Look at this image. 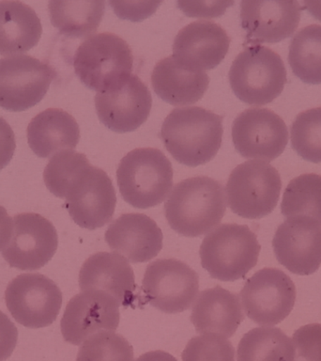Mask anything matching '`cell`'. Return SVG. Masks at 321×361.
Returning <instances> with one entry per match:
<instances>
[{
    "instance_id": "60d3db41",
    "label": "cell",
    "mask_w": 321,
    "mask_h": 361,
    "mask_svg": "<svg viewBox=\"0 0 321 361\" xmlns=\"http://www.w3.org/2000/svg\"><path fill=\"white\" fill-rule=\"evenodd\" d=\"M304 7L313 17L321 21V2H303Z\"/></svg>"
},
{
    "instance_id": "4dcf8cb0",
    "label": "cell",
    "mask_w": 321,
    "mask_h": 361,
    "mask_svg": "<svg viewBox=\"0 0 321 361\" xmlns=\"http://www.w3.org/2000/svg\"><path fill=\"white\" fill-rule=\"evenodd\" d=\"M134 348L123 336L100 331L84 341L76 361H134Z\"/></svg>"
},
{
    "instance_id": "7a4b0ae2",
    "label": "cell",
    "mask_w": 321,
    "mask_h": 361,
    "mask_svg": "<svg viewBox=\"0 0 321 361\" xmlns=\"http://www.w3.org/2000/svg\"><path fill=\"white\" fill-rule=\"evenodd\" d=\"M227 211L222 183L196 176L177 183L165 203V216L172 230L180 235L199 237L221 223Z\"/></svg>"
},
{
    "instance_id": "836d02e7",
    "label": "cell",
    "mask_w": 321,
    "mask_h": 361,
    "mask_svg": "<svg viewBox=\"0 0 321 361\" xmlns=\"http://www.w3.org/2000/svg\"><path fill=\"white\" fill-rule=\"evenodd\" d=\"M294 361H321V324L296 330L292 337Z\"/></svg>"
},
{
    "instance_id": "30bf717a",
    "label": "cell",
    "mask_w": 321,
    "mask_h": 361,
    "mask_svg": "<svg viewBox=\"0 0 321 361\" xmlns=\"http://www.w3.org/2000/svg\"><path fill=\"white\" fill-rule=\"evenodd\" d=\"M292 279L277 268H263L253 274L239 293L242 307L260 326H275L292 312L296 301Z\"/></svg>"
},
{
    "instance_id": "e575fe53",
    "label": "cell",
    "mask_w": 321,
    "mask_h": 361,
    "mask_svg": "<svg viewBox=\"0 0 321 361\" xmlns=\"http://www.w3.org/2000/svg\"><path fill=\"white\" fill-rule=\"evenodd\" d=\"M113 10L121 19L134 22L142 21L155 13L160 2H115L110 1Z\"/></svg>"
},
{
    "instance_id": "603a6c76",
    "label": "cell",
    "mask_w": 321,
    "mask_h": 361,
    "mask_svg": "<svg viewBox=\"0 0 321 361\" xmlns=\"http://www.w3.org/2000/svg\"><path fill=\"white\" fill-rule=\"evenodd\" d=\"M155 93L172 106H189L201 100L210 85L204 71L191 69L173 56L158 62L151 73Z\"/></svg>"
},
{
    "instance_id": "cb8c5ba5",
    "label": "cell",
    "mask_w": 321,
    "mask_h": 361,
    "mask_svg": "<svg viewBox=\"0 0 321 361\" xmlns=\"http://www.w3.org/2000/svg\"><path fill=\"white\" fill-rule=\"evenodd\" d=\"M80 140L77 121L61 109H48L27 126L28 145L37 157L49 158L58 152L73 151Z\"/></svg>"
},
{
    "instance_id": "d590c367",
    "label": "cell",
    "mask_w": 321,
    "mask_h": 361,
    "mask_svg": "<svg viewBox=\"0 0 321 361\" xmlns=\"http://www.w3.org/2000/svg\"><path fill=\"white\" fill-rule=\"evenodd\" d=\"M233 2H177V6L187 16L190 17H218L225 13V10Z\"/></svg>"
},
{
    "instance_id": "ba28073f",
    "label": "cell",
    "mask_w": 321,
    "mask_h": 361,
    "mask_svg": "<svg viewBox=\"0 0 321 361\" xmlns=\"http://www.w3.org/2000/svg\"><path fill=\"white\" fill-rule=\"evenodd\" d=\"M145 302L165 313L190 309L199 290V276L185 262L159 259L146 267L142 281Z\"/></svg>"
},
{
    "instance_id": "277c9868",
    "label": "cell",
    "mask_w": 321,
    "mask_h": 361,
    "mask_svg": "<svg viewBox=\"0 0 321 361\" xmlns=\"http://www.w3.org/2000/svg\"><path fill=\"white\" fill-rule=\"evenodd\" d=\"M260 250L256 234L248 226L225 223L203 239L199 255L211 278L235 281L256 267Z\"/></svg>"
},
{
    "instance_id": "83f0119b",
    "label": "cell",
    "mask_w": 321,
    "mask_h": 361,
    "mask_svg": "<svg viewBox=\"0 0 321 361\" xmlns=\"http://www.w3.org/2000/svg\"><path fill=\"white\" fill-rule=\"evenodd\" d=\"M289 63L304 83L321 84V25H307L295 34L290 42Z\"/></svg>"
},
{
    "instance_id": "f35d334b",
    "label": "cell",
    "mask_w": 321,
    "mask_h": 361,
    "mask_svg": "<svg viewBox=\"0 0 321 361\" xmlns=\"http://www.w3.org/2000/svg\"><path fill=\"white\" fill-rule=\"evenodd\" d=\"M13 219L8 216L6 209L0 205V250H4L13 233Z\"/></svg>"
},
{
    "instance_id": "d6986e66",
    "label": "cell",
    "mask_w": 321,
    "mask_h": 361,
    "mask_svg": "<svg viewBox=\"0 0 321 361\" xmlns=\"http://www.w3.org/2000/svg\"><path fill=\"white\" fill-rule=\"evenodd\" d=\"M227 31L210 21H196L182 28L173 44V56L180 63L197 71L218 66L229 49Z\"/></svg>"
},
{
    "instance_id": "4fadbf2b",
    "label": "cell",
    "mask_w": 321,
    "mask_h": 361,
    "mask_svg": "<svg viewBox=\"0 0 321 361\" xmlns=\"http://www.w3.org/2000/svg\"><path fill=\"white\" fill-rule=\"evenodd\" d=\"M232 141L242 157L270 162L283 154L289 131L280 116L256 107L244 110L234 120Z\"/></svg>"
},
{
    "instance_id": "f546056e",
    "label": "cell",
    "mask_w": 321,
    "mask_h": 361,
    "mask_svg": "<svg viewBox=\"0 0 321 361\" xmlns=\"http://www.w3.org/2000/svg\"><path fill=\"white\" fill-rule=\"evenodd\" d=\"M291 147L304 160L321 163V107L300 113L290 127Z\"/></svg>"
},
{
    "instance_id": "8fae6325",
    "label": "cell",
    "mask_w": 321,
    "mask_h": 361,
    "mask_svg": "<svg viewBox=\"0 0 321 361\" xmlns=\"http://www.w3.org/2000/svg\"><path fill=\"white\" fill-rule=\"evenodd\" d=\"M6 305L14 320L30 329L52 324L62 306L58 285L42 274H22L8 283Z\"/></svg>"
},
{
    "instance_id": "e0dca14e",
    "label": "cell",
    "mask_w": 321,
    "mask_h": 361,
    "mask_svg": "<svg viewBox=\"0 0 321 361\" xmlns=\"http://www.w3.org/2000/svg\"><path fill=\"white\" fill-rule=\"evenodd\" d=\"M279 264L296 275L308 276L321 264V223L306 216L287 219L272 240Z\"/></svg>"
},
{
    "instance_id": "44dd1931",
    "label": "cell",
    "mask_w": 321,
    "mask_h": 361,
    "mask_svg": "<svg viewBox=\"0 0 321 361\" xmlns=\"http://www.w3.org/2000/svg\"><path fill=\"white\" fill-rule=\"evenodd\" d=\"M109 247L132 264L151 261L163 248V233L144 214H124L109 226L104 235Z\"/></svg>"
},
{
    "instance_id": "3957f363",
    "label": "cell",
    "mask_w": 321,
    "mask_h": 361,
    "mask_svg": "<svg viewBox=\"0 0 321 361\" xmlns=\"http://www.w3.org/2000/svg\"><path fill=\"white\" fill-rule=\"evenodd\" d=\"M117 180L121 196L132 207H155L173 188V168L160 149H135L121 159Z\"/></svg>"
},
{
    "instance_id": "74e56055",
    "label": "cell",
    "mask_w": 321,
    "mask_h": 361,
    "mask_svg": "<svg viewBox=\"0 0 321 361\" xmlns=\"http://www.w3.org/2000/svg\"><path fill=\"white\" fill-rule=\"evenodd\" d=\"M16 149L15 135L10 124L0 117V171L13 159Z\"/></svg>"
},
{
    "instance_id": "5bb4252c",
    "label": "cell",
    "mask_w": 321,
    "mask_h": 361,
    "mask_svg": "<svg viewBox=\"0 0 321 361\" xmlns=\"http://www.w3.org/2000/svg\"><path fill=\"white\" fill-rule=\"evenodd\" d=\"M10 241L2 250L10 267L24 271L44 267L55 255L58 233L49 220L35 213L16 214Z\"/></svg>"
},
{
    "instance_id": "ac0fdd59",
    "label": "cell",
    "mask_w": 321,
    "mask_h": 361,
    "mask_svg": "<svg viewBox=\"0 0 321 361\" xmlns=\"http://www.w3.org/2000/svg\"><path fill=\"white\" fill-rule=\"evenodd\" d=\"M300 20L298 1L241 2V25L246 32L245 44H275L289 38L297 30Z\"/></svg>"
},
{
    "instance_id": "7c38bea8",
    "label": "cell",
    "mask_w": 321,
    "mask_h": 361,
    "mask_svg": "<svg viewBox=\"0 0 321 361\" xmlns=\"http://www.w3.org/2000/svg\"><path fill=\"white\" fill-rule=\"evenodd\" d=\"M56 73L49 64L27 55L0 59V107L21 112L44 98Z\"/></svg>"
},
{
    "instance_id": "9c48e42d",
    "label": "cell",
    "mask_w": 321,
    "mask_h": 361,
    "mask_svg": "<svg viewBox=\"0 0 321 361\" xmlns=\"http://www.w3.org/2000/svg\"><path fill=\"white\" fill-rule=\"evenodd\" d=\"M65 200V207L73 221L90 231L111 221L117 204L111 179L103 169L90 164L70 182Z\"/></svg>"
},
{
    "instance_id": "d6a6232c",
    "label": "cell",
    "mask_w": 321,
    "mask_h": 361,
    "mask_svg": "<svg viewBox=\"0 0 321 361\" xmlns=\"http://www.w3.org/2000/svg\"><path fill=\"white\" fill-rule=\"evenodd\" d=\"M182 357L183 361H235V349L222 336L202 334L188 341Z\"/></svg>"
},
{
    "instance_id": "5b68a950",
    "label": "cell",
    "mask_w": 321,
    "mask_h": 361,
    "mask_svg": "<svg viewBox=\"0 0 321 361\" xmlns=\"http://www.w3.org/2000/svg\"><path fill=\"white\" fill-rule=\"evenodd\" d=\"M75 75L89 90L103 92L132 75L134 56L114 33L95 34L84 39L73 59Z\"/></svg>"
},
{
    "instance_id": "f1b7e54d",
    "label": "cell",
    "mask_w": 321,
    "mask_h": 361,
    "mask_svg": "<svg viewBox=\"0 0 321 361\" xmlns=\"http://www.w3.org/2000/svg\"><path fill=\"white\" fill-rule=\"evenodd\" d=\"M284 216H306L321 223V175L306 173L290 180L281 203Z\"/></svg>"
},
{
    "instance_id": "8d00e7d4",
    "label": "cell",
    "mask_w": 321,
    "mask_h": 361,
    "mask_svg": "<svg viewBox=\"0 0 321 361\" xmlns=\"http://www.w3.org/2000/svg\"><path fill=\"white\" fill-rule=\"evenodd\" d=\"M18 340V330L11 319L0 310V361L10 357Z\"/></svg>"
},
{
    "instance_id": "484cf974",
    "label": "cell",
    "mask_w": 321,
    "mask_h": 361,
    "mask_svg": "<svg viewBox=\"0 0 321 361\" xmlns=\"http://www.w3.org/2000/svg\"><path fill=\"white\" fill-rule=\"evenodd\" d=\"M48 10L51 23L59 32L69 38H89L103 20L106 2L50 1Z\"/></svg>"
},
{
    "instance_id": "52a82bcc",
    "label": "cell",
    "mask_w": 321,
    "mask_h": 361,
    "mask_svg": "<svg viewBox=\"0 0 321 361\" xmlns=\"http://www.w3.org/2000/svg\"><path fill=\"white\" fill-rule=\"evenodd\" d=\"M282 180L268 162L250 160L237 166L228 178L225 192L231 211L248 219H259L275 210Z\"/></svg>"
},
{
    "instance_id": "8992f818",
    "label": "cell",
    "mask_w": 321,
    "mask_h": 361,
    "mask_svg": "<svg viewBox=\"0 0 321 361\" xmlns=\"http://www.w3.org/2000/svg\"><path fill=\"white\" fill-rule=\"evenodd\" d=\"M228 78L234 94L250 106L272 103L287 81L283 59L260 44L245 47L236 56Z\"/></svg>"
},
{
    "instance_id": "6da1fadb",
    "label": "cell",
    "mask_w": 321,
    "mask_h": 361,
    "mask_svg": "<svg viewBox=\"0 0 321 361\" xmlns=\"http://www.w3.org/2000/svg\"><path fill=\"white\" fill-rule=\"evenodd\" d=\"M222 120L203 107L175 109L163 121L160 137L175 160L194 168L216 157L224 134Z\"/></svg>"
},
{
    "instance_id": "d4e9b609",
    "label": "cell",
    "mask_w": 321,
    "mask_h": 361,
    "mask_svg": "<svg viewBox=\"0 0 321 361\" xmlns=\"http://www.w3.org/2000/svg\"><path fill=\"white\" fill-rule=\"evenodd\" d=\"M41 20L21 1H0V55L18 56L36 47L41 39Z\"/></svg>"
},
{
    "instance_id": "ab89813d",
    "label": "cell",
    "mask_w": 321,
    "mask_h": 361,
    "mask_svg": "<svg viewBox=\"0 0 321 361\" xmlns=\"http://www.w3.org/2000/svg\"><path fill=\"white\" fill-rule=\"evenodd\" d=\"M135 361H177L176 357L165 351L156 350L140 355Z\"/></svg>"
},
{
    "instance_id": "4316f807",
    "label": "cell",
    "mask_w": 321,
    "mask_h": 361,
    "mask_svg": "<svg viewBox=\"0 0 321 361\" xmlns=\"http://www.w3.org/2000/svg\"><path fill=\"white\" fill-rule=\"evenodd\" d=\"M237 360L294 361L292 341L278 327H256L239 341Z\"/></svg>"
},
{
    "instance_id": "1f68e13d",
    "label": "cell",
    "mask_w": 321,
    "mask_h": 361,
    "mask_svg": "<svg viewBox=\"0 0 321 361\" xmlns=\"http://www.w3.org/2000/svg\"><path fill=\"white\" fill-rule=\"evenodd\" d=\"M89 161L86 155L73 151L58 152L45 166L44 180L48 190L59 199H65L68 186L87 166Z\"/></svg>"
},
{
    "instance_id": "7402d4cb",
    "label": "cell",
    "mask_w": 321,
    "mask_h": 361,
    "mask_svg": "<svg viewBox=\"0 0 321 361\" xmlns=\"http://www.w3.org/2000/svg\"><path fill=\"white\" fill-rule=\"evenodd\" d=\"M244 320L239 296L221 286L200 293L191 314L197 333L225 338L232 337Z\"/></svg>"
},
{
    "instance_id": "ffe728a7",
    "label": "cell",
    "mask_w": 321,
    "mask_h": 361,
    "mask_svg": "<svg viewBox=\"0 0 321 361\" xmlns=\"http://www.w3.org/2000/svg\"><path fill=\"white\" fill-rule=\"evenodd\" d=\"M79 286L83 290H101L117 299L120 306L134 307L139 298L135 290L134 270L123 256L115 252L93 254L82 265Z\"/></svg>"
},
{
    "instance_id": "2e32d148",
    "label": "cell",
    "mask_w": 321,
    "mask_h": 361,
    "mask_svg": "<svg viewBox=\"0 0 321 361\" xmlns=\"http://www.w3.org/2000/svg\"><path fill=\"white\" fill-rule=\"evenodd\" d=\"M120 307L117 299L101 290H83L73 296L61 319L64 340L80 345L101 330L114 331L120 324Z\"/></svg>"
},
{
    "instance_id": "9a60e30c",
    "label": "cell",
    "mask_w": 321,
    "mask_h": 361,
    "mask_svg": "<svg viewBox=\"0 0 321 361\" xmlns=\"http://www.w3.org/2000/svg\"><path fill=\"white\" fill-rule=\"evenodd\" d=\"M151 106V90L135 75L95 96L99 120L115 133H128L139 128L148 120Z\"/></svg>"
}]
</instances>
